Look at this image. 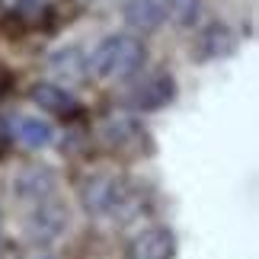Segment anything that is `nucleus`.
Wrapping results in <instances>:
<instances>
[{
	"label": "nucleus",
	"mask_w": 259,
	"mask_h": 259,
	"mask_svg": "<svg viewBox=\"0 0 259 259\" xmlns=\"http://www.w3.org/2000/svg\"><path fill=\"white\" fill-rule=\"evenodd\" d=\"M147 58V48L138 35H128V32H118V35H109L103 38L96 48H93V58H90V67H93L96 77L103 80H122V77H132L141 71Z\"/></svg>",
	"instance_id": "nucleus-2"
},
{
	"label": "nucleus",
	"mask_w": 259,
	"mask_h": 259,
	"mask_svg": "<svg viewBox=\"0 0 259 259\" xmlns=\"http://www.w3.org/2000/svg\"><path fill=\"white\" fill-rule=\"evenodd\" d=\"M173 99H176V80H173L170 71L144 74L141 80L125 93L128 109H135V112H157V109L170 106Z\"/></svg>",
	"instance_id": "nucleus-4"
},
{
	"label": "nucleus",
	"mask_w": 259,
	"mask_h": 259,
	"mask_svg": "<svg viewBox=\"0 0 259 259\" xmlns=\"http://www.w3.org/2000/svg\"><path fill=\"white\" fill-rule=\"evenodd\" d=\"M0 243H4V214H0Z\"/></svg>",
	"instance_id": "nucleus-16"
},
{
	"label": "nucleus",
	"mask_w": 259,
	"mask_h": 259,
	"mask_svg": "<svg viewBox=\"0 0 259 259\" xmlns=\"http://www.w3.org/2000/svg\"><path fill=\"white\" fill-rule=\"evenodd\" d=\"M234 48H237V35L224 23L205 26L202 35H198V55H202L205 61H214V58H231Z\"/></svg>",
	"instance_id": "nucleus-12"
},
{
	"label": "nucleus",
	"mask_w": 259,
	"mask_h": 259,
	"mask_svg": "<svg viewBox=\"0 0 259 259\" xmlns=\"http://www.w3.org/2000/svg\"><path fill=\"white\" fill-rule=\"evenodd\" d=\"M122 16L138 32H157L166 19V10H163V4H157V0H125Z\"/></svg>",
	"instance_id": "nucleus-10"
},
{
	"label": "nucleus",
	"mask_w": 259,
	"mask_h": 259,
	"mask_svg": "<svg viewBox=\"0 0 259 259\" xmlns=\"http://www.w3.org/2000/svg\"><path fill=\"white\" fill-rule=\"evenodd\" d=\"M176 256V237L170 227H147L138 237H132L125 250V259H173Z\"/></svg>",
	"instance_id": "nucleus-6"
},
{
	"label": "nucleus",
	"mask_w": 259,
	"mask_h": 259,
	"mask_svg": "<svg viewBox=\"0 0 259 259\" xmlns=\"http://www.w3.org/2000/svg\"><path fill=\"white\" fill-rule=\"evenodd\" d=\"M29 96H32L35 106H42L45 112H55V115H74L77 112V96L71 90L58 87V83H35L29 90Z\"/></svg>",
	"instance_id": "nucleus-11"
},
{
	"label": "nucleus",
	"mask_w": 259,
	"mask_h": 259,
	"mask_svg": "<svg viewBox=\"0 0 259 259\" xmlns=\"http://www.w3.org/2000/svg\"><path fill=\"white\" fill-rule=\"evenodd\" d=\"M13 195L23 205H38L58 195V173L48 163H26L13 176Z\"/></svg>",
	"instance_id": "nucleus-5"
},
{
	"label": "nucleus",
	"mask_w": 259,
	"mask_h": 259,
	"mask_svg": "<svg viewBox=\"0 0 259 259\" xmlns=\"http://www.w3.org/2000/svg\"><path fill=\"white\" fill-rule=\"evenodd\" d=\"M67 224H71V214H67V205L61 198H45V202L38 205H29V211L23 218V231L32 243H55L58 237L67 231Z\"/></svg>",
	"instance_id": "nucleus-3"
},
{
	"label": "nucleus",
	"mask_w": 259,
	"mask_h": 259,
	"mask_svg": "<svg viewBox=\"0 0 259 259\" xmlns=\"http://www.w3.org/2000/svg\"><path fill=\"white\" fill-rule=\"evenodd\" d=\"M23 259H55V253L48 250V246H42V243H32V246L23 253Z\"/></svg>",
	"instance_id": "nucleus-15"
},
{
	"label": "nucleus",
	"mask_w": 259,
	"mask_h": 259,
	"mask_svg": "<svg viewBox=\"0 0 259 259\" xmlns=\"http://www.w3.org/2000/svg\"><path fill=\"white\" fill-rule=\"evenodd\" d=\"M144 189L128 176L96 173L80 186V205L87 214L106 218L115 224H128L144 211Z\"/></svg>",
	"instance_id": "nucleus-1"
},
{
	"label": "nucleus",
	"mask_w": 259,
	"mask_h": 259,
	"mask_svg": "<svg viewBox=\"0 0 259 259\" xmlns=\"http://www.w3.org/2000/svg\"><path fill=\"white\" fill-rule=\"evenodd\" d=\"M103 141L112 147V151H135V147L144 144V125L132 115H112L106 118L103 128H99Z\"/></svg>",
	"instance_id": "nucleus-7"
},
{
	"label": "nucleus",
	"mask_w": 259,
	"mask_h": 259,
	"mask_svg": "<svg viewBox=\"0 0 259 259\" xmlns=\"http://www.w3.org/2000/svg\"><path fill=\"white\" fill-rule=\"evenodd\" d=\"M166 4H170V7H176V4H179V0H166Z\"/></svg>",
	"instance_id": "nucleus-17"
},
{
	"label": "nucleus",
	"mask_w": 259,
	"mask_h": 259,
	"mask_svg": "<svg viewBox=\"0 0 259 259\" xmlns=\"http://www.w3.org/2000/svg\"><path fill=\"white\" fill-rule=\"evenodd\" d=\"M10 135H13V141H19L26 151H42V147H48L55 141L52 122H45V118H38V115H16L13 122H10Z\"/></svg>",
	"instance_id": "nucleus-8"
},
{
	"label": "nucleus",
	"mask_w": 259,
	"mask_h": 259,
	"mask_svg": "<svg viewBox=\"0 0 259 259\" xmlns=\"http://www.w3.org/2000/svg\"><path fill=\"white\" fill-rule=\"evenodd\" d=\"M48 0H0V10H13V13L23 16H38L45 10Z\"/></svg>",
	"instance_id": "nucleus-13"
},
{
	"label": "nucleus",
	"mask_w": 259,
	"mask_h": 259,
	"mask_svg": "<svg viewBox=\"0 0 259 259\" xmlns=\"http://www.w3.org/2000/svg\"><path fill=\"white\" fill-rule=\"evenodd\" d=\"M48 71L55 77H61V80L80 83L90 71V61H87L80 45H64V48H55V52L48 55Z\"/></svg>",
	"instance_id": "nucleus-9"
},
{
	"label": "nucleus",
	"mask_w": 259,
	"mask_h": 259,
	"mask_svg": "<svg viewBox=\"0 0 259 259\" xmlns=\"http://www.w3.org/2000/svg\"><path fill=\"white\" fill-rule=\"evenodd\" d=\"M198 16V0H179L176 4V23L179 26H192Z\"/></svg>",
	"instance_id": "nucleus-14"
}]
</instances>
